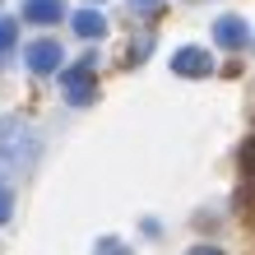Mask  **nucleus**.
Instances as JSON below:
<instances>
[{"instance_id": "1", "label": "nucleus", "mask_w": 255, "mask_h": 255, "mask_svg": "<svg viewBox=\"0 0 255 255\" xmlns=\"http://www.w3.org/2000/svg\"><path fill=\"white\" fill-rule=\"evenodd\" d=\"M37 134L19 116H0V172H28L37 162Z\"/></svg>"}, {"instance_id": "2", "label": "nucleus", "mask_w": 255, "mask_h": 255, "mask_svg": "<svg viewBox=\"0 0 255 255\" xmlns=\"http://www.w3.org/2000/svg\"><path fill=\"white\" fill-rule=\"evenodd\" d=\"M61 88H65V98L74 102V107H84V102L98 98V79H93V70H88V65H70V70H61Z\"/></svg>"}, {"instance_id": "3", "label": "nucleus", "mask_w": 255, "mask_h": 255, "mask_svg": "<svg viewBox=\"0 0 255 255\" xmlns=\"http://www.w3.org/2000/svg\"><path fill=\"white\" fill-rule=\"evenodd\" d=\"M23 61H28L33 74H47V70H56V65L65 61V51H61V42L42 37V42H28V47H23Z\"/></svg>"}, {"instance_id": "4", "label": "nucleus", "mask_w": 255, "mask_h": 255, "mask_svg": "<svg viewBox=\"0 0 255 255\" xmlns=\"http://www.w3.org/2000/svg\"><path fill=\"white\" fill-rule=\"evenodd\" d=\"M246 37H251V28H246L242 19H232V14H223V19L214 23V42H218L223 51H242Z\"/></svg>"}, {"instance_id": "5", "label": "nucleus", "mask_w": 255, "mask_h": 255, "mask_svg": "<svg viewBox=\"0 0 255 255\" xmlns=\"http://www.w3.org/2000/svg\"><path fill=\"white\" fill-rule=\"evenodd\" d=\"M172 70L186 74V79H204L214 65H209V51H200V47H181V51L172 56Z\"/></svg>"}, {"instance_id": "6", "label": "nucleus", "mask_w": 255, "mask_h": 255, "mask_svg": "<svg viewBox=\"0 0 255 255\" xmlns=\"http://www.w3.org/2000/svg\"><path fill=\"white\" fill-rule=\"evenodd\" d=\"M65 0H23V23H61Z\"/></svg>"}, {"instance_id": "7", "label": "nucleus", "mask_w": 255, "mask_h": 255, "mask_svg": "<svg viewBox=\"0 0 255 255\" xmlns=\"http://www.w3.org/2000/svg\"><path fill=\"white\" fill-rule=\"evenodd\" d=\"M74 33H79V37H102V33H107V19H102L98 9H79V14H74Z\"/></svg>"}, {"instance_id": "8", "label": "nucleus", "mask_w": 255, "mask_h": 255, "mask_svg": "<svg viewBox=\"0 0 255 255\" xmlns=\"http://www.w3.org/2000/svg\"><path fill=\"white\" fill-rule=\"evenodd\" d=\"M14 42H19V23H14V19H0V56H9Z\"/></svg>"}, {"instance_id": "9", "label": "nucleus", "mask_w": 255, "mask_h": 255, "mask_svg": "<svg viewBox=\"0 0 255 255\" xmlns=\"http://www.w3.org/2000/svg\"><path fill=\"white\" fill-rule=\"evenodd\" d=\"M93 255H134V251H130V246H121V242H116V237H102Z\"/></svg>"}, {"instance_id": "10", "label": "nucleus", "mask_w": 255, "mask_h": 255, "mask_svg": "<svg viewBox=\"0 0 255 255\" xmlns=\"http://www.w3.org/2000/svg\"><path fill=\"white\" fill-rule=\"evenodd\" d=\"M9 214H14V195H9L5 181H0V223H9Z\"/></svg>"}, {"instance_id": "11", "label": "nucleus", "mask_w": 255, "mask_h": 255, "mask_svg": "<svg viewBox=\"0 0 255 255\" xmlns=\"http://www.w3.org/2000/svg\"><path fill=\"white\" fill-rule=\"evenodd\" d=\"M162 5H167V0H130V9H134V14H158Z\"/></svg>"}, {"instance_id": "12", "label": "nucleus", "mask_w": 255, "mask_h": 255, "mask_svg": "<svg viewBox=\"0 0 255 255\" xmlns=\"http://www.w3.org/2000/svg\"><path fill=\"white\" fill-rule=\"evenodd\" d=\"M186 255H223V251H218V246H190Z\"/></svg>"}]
</instances>
